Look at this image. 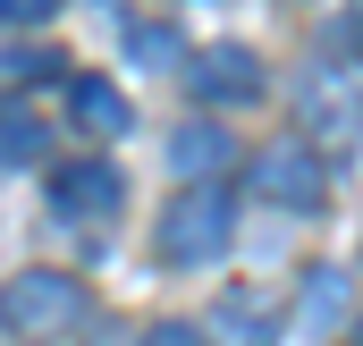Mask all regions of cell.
Masks as SVG:
<instances>
[{"label": "cell", "instance_id": "obj_1", "mask_svg": "<svg viewBox=\"0 0 363 346\" xmlns=\"http://www.w3.org/2000/svg\"><path fill=\"white\" fill-rule=\"evenodd\" d=\"M228 237H237V203H228L220 177H194V186L169 194V211H161V254L169 262H220Z\"/></svg>", "mask_w": 363, "mask_h": 346}, {"label": "cell", "instance_id": "obj_8", "mask_svg": "<svg viewBox=\"0 0 363 346\" xmlns=\"http://www.w3.org/2000/svg\"><path fill=\"white\" fill-rule=\"evenodd\" d=\"M169 169H178V177H220V169H237V135H228L220 118H186L178 135H169Z\"/></svg>", "mask_w": 363, "mask_h": 346}, {"label": "cell", "instance_id": "obj_7", "mask_svg": "<svg viewBox=\"0 0 363 346\" xmlns=\"http://www.w3.org/2000/svg\"><path fill=\"white\" fill-rule=\"evenodd\" d=\"M203 346H279V313L254 296V287H228L203 321Z\"/></svg>", "mask_w": 363, "mask_h": 346}, {"label": "cell", "instance_id": "obj_11", "mask_svg": "<svg viewBox=\"0 0 363 346\" xmlns=\"http://www.w3.org/2000/svg\"><path fill=\"white\" fill-rule=\"evenodd\" d=\"M347 304H355L347 270H330V262H321V270H304V321H321V330H330V321H347Z\"/></svg>", "mask_w": 363, "mask_h": 346}, {"label": "cell", "instance_id": "obj_12", "mask_svg": "<svg viewBox=\"0 0 363 346\" xmlns=\"http://www.w3.org/2000/svg\"><path fill=\"white\" fill-rule=\"evenodd\" d=\"M169 43H178V34H169V26H135V43H127V51H135V60H144V68H169V60H178V51H169Z\"/></svg>", "mask_w": 363, "mask_h": 346}, {"label": "cell", "instance_id": "obj_4", "mask_svg": "<svg viewBox=\"0 0 363 346\" xmlns=\"http://www.w3.org/2000/svg\"><path fill=\"white\" fill-rule=\"evenodd\" d=\"M186 85H194L203 110H237V101L262 93V60H254L245 43H203V51L186 60Z\"/></svg>", "mask_w": 363, "mask_h": 346}, {"label": "cell", "instance_id": "obj_5", "mask_svg": "<svg viewBox=\"0 0 363 346\" xmlns=\"http://www.w3.org/2000/svg\"><path fill=\"white\" fill-rule=\"evenodd\" d=\"M363 101H355V77L330 60V68H304V127H321V144H355V118Z\"/></svg>", "mask_w": 363, "mask_h": 346}, {"label": "cell", "instance_id": "obj_9", "mask_svg": "<svg viewBox=\"0 0 363 346\" xmlns=\"http://www.w3.org/2000/svg\"><path fill=\"white\" fill-rule=\"evenodd\" d=\"M68 118H77L85 135H127L135 110H127V93L110 85V77H77V85H68Z\"/></svg>", "mask_w": 363, "mask_h": 346}, {"label": "cell", "instance_id": "obj_14", "mask_svg": "<svg viewBox=\"0 0 363 346\" xmlns=\"http://www.w3.org/2000/svg\"><path fill=\"white\" fill-rule=\"evenodd\" d=\"M0 17L9 26H43V17H60V0H0Z\"/></svg>", "mask_w": 363, "mask_h": 346}, {"label": "cell", "instance_id": "obj_13", "mask_svg": "<svg viewBox=\"0 0 363 346\" xmlns=\"http://www.w3.org/2000/svg\"><path fill=\"white\" fill-rule=\"evenodd\" d=\"M144 346H203V330H194V321H152Z\"/></svg>", "mask_w": 363, "mask_h": 346}, {"label": "cell", "instance_id": "obj_6", "mask_svg": "<svg viewBox=\"0 0 363 346\" xmlns=\"http://www.w3.org/2000/svg\"><path fill=\"white\" fill-rule=\"evenodd\" d=\"M51 203H60L68 220H110V211L127 203V177L110 169V161H68V169L51 177Z\"/></svg>", "mask_w": 363, "mask_h": 346}, {"label": "cell", "instance_id": "obj_2", "mask_svg": "<svg viewBox=\"0 0 363 346\" xmlns=\"http://www.w3.org/2000/svg\"><path fill=\"white\" fill-rule=\"evenodd\" d=\"M77 321H85V287L68 270H17L0 287V330L9 338H60Z\"/></svg>", "mask_w": 363, "mask_h": 346}, {"label": "cell", "instance_id": "obj_3", "mask_svg": "<svg viewBox=\"0 0 363 346\" xmlns=\"http://www.w3.org/2000/svg\"><path fill=\"white\" fill-rule=\"evenodd\" d=\"M245 177H254V194H271L279 211H321V194H330V169H321V152H313L304 135L262 144V152L245 161Z\"/></svg>", "mask_w": 363, "mask_h": 346}, {"label": "cell", "instance_id": "obj_10", "mask_svg": "<svg viewBox=\"0 0 363 346\" xmlns=\"http://www.w3.org/2000/svg\"><path fill=\"white\" fill-rule=\"evenodd\" d=\"M43 152H51L43 110H34V101H17V93H0V161H43Z\"/></svg>", "mask_w": 363, "mask_h": 346}]
</instances>
